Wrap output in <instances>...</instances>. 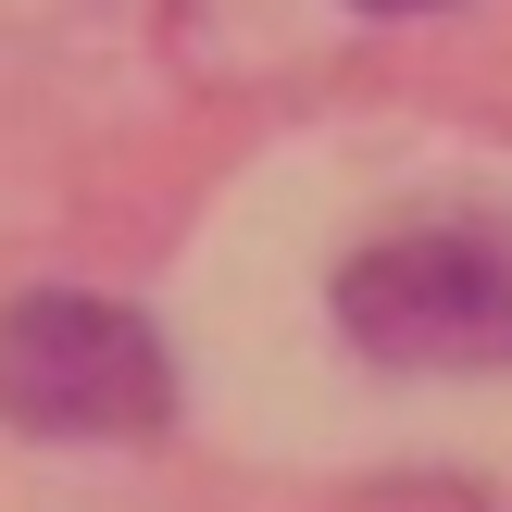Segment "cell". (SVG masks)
<instances>
[{"instance_id": "6da1fadb", "label": "cell", "mask_w": 512, "mask_h": 512, "mask_svg": "<svg viewBox=\"0 0 512 512\" xmlns=\"http://www.w3.org/2000/svg\"><path fill=\"white\" fill-rule=\"evenodd\" d=\"M338 325L363 338V363H400V375H500L512 363V238H475V225L375 238L363 263H338Z\"/></svg>"}, {"instance_id": "7a4b0ae2", "label": "cell", "mask_w": 512, "mask_h": 512, "mask_svg": "<svg viewBox=\"0 0 512 512\" xmlns=\"http://www.w3.org/2000/svg\"><path fill=\"white\" fill-rule=\"evenodd\" d=\"M0 413L25 438H150L175 425V363L125 300L38 288L0 313Z\"/></svg>"}, {"instance_id": "3957f363", "label": "cell", "mask_w": 512, "mask_h": 512, "mask_svg": "<svg viewBox=\"0 0 512 512\" xmlns=\"http://www.w3.org/2000/svg\"><path fill=\"white\" fill-rule=\"evenodd\" d=\"M363 13H438V0H363Z\"/></svg>"}]
</instances>
